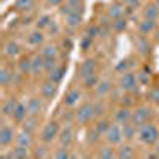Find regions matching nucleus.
Listing matches in <instances>:
<instances>
[{
	"mask_svg": "<svg viewBox=\"0 0 159 159\" xmlns=\"http://www.w3.org/2000/svg\"><path fill=\"white\" fill-rule=\"evenodd\" d=\"M51 18L49 16H42V18H38V21H37V29H46V27H49L51 25Z\"/></svg>",
	"mask_w": 159,
	"mask_h": 159,
	"instance_id": "obj_45",
	"label": "nucleus"
},
{
	"mask_svg": "<svg viewBox=\"0 0 159 159\" xmlns=\"http://www.w3.org/2000/svg\"><path fill=\"white\" fill-rule=\"evenodd\" d=\"M64 75H65V69L64 67H61V65H57V67L52 70L51 73H49V80H52L54 83H61L62 80H64Z\"/></svg>",
	"mask_w": 159,
	"mask_h": 159,
	"instance_id": "obj_33",
	"label": "nucleus"
},
{
	"mask_svg": "<svg viewBox=\"0 0 159 159\" xmlns=\"http://www.w3.org/2000/svg\"><path fill=\"white\" fill-rule=\"evenodd\" d=\"M111 89H113L111 81H108V80H102V81H99V84L96 86V97H99V99L107 97L111 92Z\"/></svg>",
	"mask_w": 159,
	"mask_h": 159,
	"instance_id": "obj_13",
	"label": "nucleus"
},
{
	"mask_svg": "<svg viewBox=\"0 0 159 159\" xmlns=\"http://www.w3.org/2000/svg\"><path fill=\"white\" fill-rule=\"evenodd\" d=\"M18 65H19V72L21 73H24V75L32 73V59L30 57H22Z\"/></svg>",
	"mask_w": 159,
	"mask_h": 159,
	"instance_id": "obj_34",
	"label": "nucleus"
},
{
	"mask_svg": "<svg viewBox=\"0 0 159 159\" xmlns=\"http://www.w3.org/2000/svg\"><path fill=\"white\" fill-rule=\"evenodd\" d=\"M97 72V62L94 59H86L81 67H80V75H81V78H86L89 75H94Z\"/></svg>",
	"mask_w": 159,
	"mask_h": 159,
	"instance_id": "obj_11",
	"label": "nucleus"
},
{
	"mask_svg": "<svg viewBox=\"0 0 159 159\" xmlns=\"http://www.w3.org/2000/svg\"><path fill=\"white\" fill-rule=\"evenodd\" d=\"M5 54L8 56V57H18L19 54H21V48H19V45L16 43V42H8L7 45H5Z\"/></svg>",
	"mask_w": 159,
	"mask_h": 159,
	"instance_id": "obj_25",
	"label": "nucleus"
},
{
	"mask_svg": "<svg viewBox=\"0 0 159 159\" xmlns=\"http://www.w3.org/2000/svg\"><path fill=\"white\" fill-rule=\"evenodd\" d=\"M27 105V110H29V115H34V116H38L40 113L43 111L45 105H43V97H30L29 102L25 103Z\"/></svg>",
	"mask_w": 159,
	"mask_h": 159,
	"instance_id": "obj_10",
	"label": "nucleus"
},
{
	"mask_svg": "<svg viewBox=\"0 0 159 159\" xmlns=\"http://www.w3.org/2000/svg\"><path fill=\"white\" fill-rule=\"evenodd\" d=\"M64 2V0H48V5H51V7H57V5H61Z\"/></svg>",
	"mask_w": 159,
	"mask_h": 159,
	"instance_id": "obj_52",
	"label": "nucleus"
},
{
	"mask_svg": "<svg viewBox=\"0 0 159 159\" xmlns=\"http://www.w3.org/2000/svg\"><path fill=\"white\" fill-rule=\"evenodd\" d=\"M126 5H127V10H135L140 5V0H126Z\"/></svg>",
	"mask_w": 159,
	"mask_h": 159,
	"instance_id": "obj_50",
	"label": "nucleus"
},
{
	"mask_svg": "<svg viewBox=\"0 0 159 159\" xmlns=\"http://www.w3.org/2000/svg\"><path fill=\"white\" fill-rule=\"evenodd\" d=\"M67 5L72 10H81L83 8V0H67Z\"/></svg>",
	"mask_w": 159,
	"mask_h": 159,
	"instance_id": "obj_47",
	"label": "nucleus"
},
{
	"mask_svg": "<svg viewBox=\"0 0 159 159\" xmlns=\"http://www.w3.org/2000/svg\"><path fill=\"white\" fill-rule=\"evenodd\" d=\"M137 49H139L140 54H143V56H148L151 52V43H150V40L145 37L143 34L140 37H137Z\"/></svg>",
	"mask_w": 159,
	"mask_h": 159,
	"instance_id": "obj_18",
	"label": "nucleus"
},
{
	"mask_svg": "<svg viewBox=\"0 0 159 159\" xmlns=\"http://www.w3.org/2000/svg\"><path fill=\"white\" fill-rule=\"evenodd\" d=\"M27 42H29V45H32V46H38V45H42V43L45 42V35L40 32V30H35V32H32V34L29 35Z\"/></svg>",
	"mask_w": 159,
	"mask_h": 159,
	"instance_id": "obj_29",
	"label": "nucleus"
},
{
	"mask_svg": "<svg viewBox=\"0 0 159 159\" xmlns=\"http://www.w3.org/2000/svg\"><path fill=\"white\" fill-rule=\"evenodd\" d=\"M32 5H34V0H16V3H15L16 10H19V11L30 10Z\"/></svg>",
	"mask_w": 159,
	"mask_h": 159,
	"instance_id": "obj_35",
	"label": "nucleus"
},
{
	"mask_svg": "<svg viewBox=\"0 0 159 159\" xmlns=\"http://www.w3.org/2000/svg\"><path fill=\"white\" fill-rule=\"evenodd\" d=\"M143 16L147 19H157L159 18V7L157 3H150L143 10Z\"/></svg>",
	"mask_w": 159,
	"mask_h": 159,
	"instance_id": "obj_28",
	"label": "nucleus"
},
{
	"mask_svg": "<svg viewBox=\"0 0 159 159\" xmlns=\"http://www.w3.org/2000/svg\"><path fill=\"white\" fill-rule=\"evenodd\" d=\"M88 35L91 37V38H94V37H97V35H100V30L96 27V25H91V27L88 29Z\"/></svg>",
	"mask_w": 159,
	"mask_h": 159,
	"instance_id": "obj_51",
	"label": "nucleus"
},
{
	"mask_svg": "<svg viewBox=\"0 0 159 159\" xmlns=\"http://www.w3.org/2000/svg\"><path fill=\"white\" fill-rule=\"evenodd\" d=\"M129 67H130V64L127 62V59H124V61H123L121 64H119L118 67H116V70H118V72H123V73H124V72H129V70H127Z\"/></svg>",
	"mask_w": 159,
	"mask_h": 159,
	"instance_id": "obj_49",
	"label": "nucleus"
},
{
	"mask_svg": "<svg viewBox=\"0 0 159 159\" xmlns=\"http://www.w3.org/2000/svg\"><path fill=\"white\" fill-rule=\"evenodd\" d=\"M123 16H124V8L119 5V3H113V5L108 8V18H110V19L116 21V19L123 18Z\"/></svg>",
	"mask_w": 159,
	"mask_h": 159,
	"instance_id": "obj_27",
	"label": "nucleus"
},
{
	"mask_svg": "<svg viewBox=\"0 0 159 159\" xmlns=\"http://www.w3.org/2000/svg\"><path fill=\"white\" fill-rule=\"evenodd\" d=\"M83 81H84V86H86V88H96V86L99 84V78H97V75L94 73V75H89V76L83 78Z\"/></svg>",
	"mask_w": 159,
	"mask_h": 159,
	"instance_id": "obj_39",
	"label": "nucleus"
},
{
	"mask_svg": "<svg viewBox=\"0 0 159 159\" xmlns=\"http://www.w3.org/2000/svg\"><path fill=\"white\" fill-rule=\"evenodd\" d=\"M37 127H38V116H34V115H29L27 118L22 121V129H25V130H29V132H34L37 130Z\"/></svg>",
	"mask_w": 159,
	"mask_h": 159,
	"instance_id": "obj_23",
	"label": "nucleus"
},
{
	"mask_svg": "<svg viewBox=\"0 0 159 159\" xmlns=\"http://www.w3.org/2000/svg\"><path fill=\"white\" fill-rule=\"evenodd\" d=\"M116 156L121 157V159H129V157H134V150H132L130 145H121L119 150L116 151Z\"/></svg>",
	"mask_w": 159,
	"mask_h": 159,
	"instance_id": "obj_31",
	"label": "nucleus"
},
{
	"mask_svg": "<svg viewBox=\"0 0 159 159\" xmlns=\"http://www.w3.org/2000/svg\"><path fill=\"white\" fill-rule=\"evenodd\" d=\"M137 83H139L137 76H135L134 73H132L130 70H129V72H124V73H123V76L119 78V88H121L123 91H126V92H132V91H135Z\"/></svg>",
	"mask_w": 159,
	"mask_h": 159,
	"instance_id": "obj_6",
	"label": "nucleus"
},
{
	"mask_svg": "<svg viewBox=\"0 0 159 159\" xmlns=\"http://www.w3.org/2000/svg\"><path fill=\"white\" fill-rule=\"evenodd\" d=\"M100 137H102V135L97 132V129H96V127H92V129H91V132L88 134V143H89V145H94V143H97V142H99V139H100Z\"/></svg>",
	"mask_w": 159,
	"mask_h": 159,
	"instance_id": "obj_42",
	"label": "nucleus"
},
{
	"mask_svg": "<svg viewBox=\"0 0 159 159\" xmlns=\"http://www.w3.org/2000/svg\"><path fill=\"white\" fill-rule=\"evenodd\" d=\"M148 97H150V100H151L153 103L159 105V88H157V86H156V88H153V89L150 91Z\"/></svg>",
	"mask_w": 159,
	"mask_h": 159,
	"instance_id": "obj_46",
	"label": "nucleus"
},
{
	"mask_svg": "<svg viewBox=\"0 0 159 159\" xmlns=\"http://www.w3.org/2000/svg\"><path fill=\"white\" fill-rule=\"evenodd\" d=\"M92 118H96L92 103H84L75 111V121L80 124H88Z\"/></svg>",
	"mask_w": 159,
	"mask_h": 159,
	"instance_id": "obj_3",
	"label": "nucleus"
},
{
	"mask_svg": "<svg viewBox=\"0 0 159 159\" xmlns=\"http://www.w3.org/2000/svg\"><path fill=\"white\" fill-rule=\"evenodd\" d=\"M139 139L143 145L153 147L156 145V142L159 140V129L153 124V123H147L139 127Z\"/></svg>",
	"mask_w": 159,
	"mask_h": 159,
	"instance_id": "obj_1",
	"label": "nucleus"
},
{
	"mask_svg": "<svg viewBox=\"0 0 159 159\" xmlns=\"http://www.w3.org/2000/svg\"><path fill=\"white\" fill-rule=\"evenodd\" d=\"M65 18H67V24L70 27H78V25L83 22V13H81V10H73L70 15L65 16Z\"/></svg>",
	"mask_w": 159,
	"mask_h": 159,
	"instance_id": "obj_21",
	"label": "nucleus"
},
{
	"mask_svg": "<svg viewBox=\"0 0 159 159\" xmlns=\"http://www.w3.org/2000/svg\"><path fill=\"white\" fill-rule=\"evenodd\" d=\"M156 3H157V7H159V0H157V2H156Z\"/></svg>",
	"mask_w": 159,
	"mask_h": 159,
	"instance_id": "obj_55",
	"label": "nucleus"
},
{
	"mask_svg": "<svg viewBox=\"0 0 159 159\" xmlns=\"http://www.w3.org/2000/svg\"><path fill=\"white\" fill-rule=\"evenodd\" d=\"M57 46L56 45H45L42 48V51H40V54H42L43 57H57Z\"/></svg>",
	"mask_w": 159,
	"mask_h": 159,
	"instance_id": "obj_32",
	"label": "nucleus"
},
{
	"mask_svg": "<svg viewBox=\"0 0 159 159\" xmlns=\"http://www.w3.org/2000/svg\"><path fill=\"white\" fill-rule=\"evenodd\" d=\"M92 107H94V115H96V118H97V116H102V115L105 113V110H107V107H105V103H103L102 100H97L96 103H92Z\"/></svg>",
	"mask_w": 159,
	"mask_h": 159,
	"instance_id": "obj_43",
	"label": "nucleus"
},
{
	"mask_svg": "<svg viewBox=\"0 0 159 159\" xmlns=\"http://www.w3.org/2000/svg\"><path fill=\"white\" fill-rule=\"evenodd\" d=\"M126 27H127V21H126V19L119 18V19L113 21V29H115V32H123Z\"/></svg>",
	"mask_w": 159,
	"mask_h": 159,
	"instance_id": "obj_44",
	"label": "nucleus"
},
{
	"mask_svg": "<svg viewBox=\"0 0 159 159\" xmlns=\"http://www.w3.org/2000/svg\"><path fill=\"white\" fill-rule=\"evenodd\" d=\"M91 45H92V38H91L89 35H86V37L83 38V42H81V49L86 51L88 48H91Z\"/></svg>",
	"mask_w": 159,
	"mask_h": 159,
	"instance_id": "obj_48",
	"label": "nucleus"
},
{
	"mask_svg": "<svg viewBox=\"0 0 159 159\" xmlns=\"http://www.w3.org/2000/svg\"><path fill=\"white\" fill-rule=\"evenodd\" d=\"M80 99H81V92H80L78 89H70V91H67V94H65V97H64V105L72 108L80 102Z\"/></svg>",
	"mask_w": 159,
	"mask_h": 159,
	"instance_id": "obj_14",
	"label": "nucleus"
},
{
	"mask_svg": "<svg viewBox=\"0 0 159 159\" xmlns=\"http://www.w3.org/2000/svg\"><path fill=\"white\" fill-rule=\"evenodd\" d=\"M156 40H157V42H159V29L156 30Z\"/></svg>",
	"mask_w": 159,
	"mask_h": 159,
	"instance_id": "obj_54",
	"label": "nucleus"
},
{
	"mask_svg": "<svg viewBox=\"0 0 159 159\" xmlns=\"http://www.w3.org/2000/svg\"><path fill=\"white\" fill-rule=\"evenodd\" d=\"M139 30H140V34H143V35H148V34L156 32V30H157L156 19H147V18H145V19L139 24Z\"/></svg>",
	"mask_w": 159,
	"mask_h": 159,
	"instance_id": "obj_17",
	"label": "nucleus"
},
{
	"mask_svg": "<svg viewBox=\"0 0 159 159\" xmlns=\"http://www.w3.org/2000/svg\"><path fill=\"white\" fill-rule=\"evenodd\" d=\"M151 115H153L151 113V108H148V107H139L135 111H132V123L140 127L143 124L150 123Z\"/></svg>",
	"mask_w": 159,
	"mask_h": 159,
	"instance_id": "obj_5",
	"label": "nucleus"
},
{
	"mask_svg": "<svg viewBox=\"0 0 159 159\" xmlns=\"http://www.w3.org/2000/svg\"><path fill=\"white\" fill-rule=\"evenodd\" d=\"M16 145H19V147H27V148H30V145L34 143V139H32V132H29V130H25V129H22L19 134L16 135Z\"/></svg>",
	"mask_w": 159,
	"mask_h": 159,
	"instance_id": "obj_15",
	"label": "nucleus"
},
{
	"mask_svg": "<svg viewBox=\"0 0 159 159\" xmlns=\"http://www.w3.org/2000/svg\"><path fill=\"white\" fill-rule=\"evenodd\" d=\"M13 140H16L15 129L8 124H3L0 127V145L2 147H8L10 143H13Z\"/></svg>",
	"mask_w": 159,
	"mask_h": 159,
	"instance_id": "obj_7",
	"label": "nucleus"
},
{
	"mask_svg": "<svg viewBox=\"0 0 159 159\" xmlns=\"http://www.w3.org/2000/svg\"><path fill=\"white\" fill-rule=\"evenodd\" d=\"M137 80H139V83H140L142 86H148V84L151 83V75L147 73V72H140V73L137 75Z\"/></svg>",
	"mask_w": 159,
	"mask_h": 159,
	"instance_id": "obj_41",
	"label": "nucleus"
},
{
	"mask_svg": "<svg viewBox=\"0 0 159 159\" xmlns=\"http://www.w3.org/2000/svg\"><path fill=\"white\" fill-rule=\"evenodd\" d=\"M56 67H57V61H56V57H45V72L51 73Z\"/></svg>",
	"mask_w": 159,
	"mask_h": 159,
	"instance_id": "obj_38",
	"label": "nucleus"
},
{
	"mask_svg": "<svg viewBox=\"0 0 159 159\" xmlns=\"http://www.w3.org/2000/svg\"><path fill=\"white\" fill-rule=\"evenodd\" d=\"M105 139H107V142L110 145H113V147H118V145H121L123 140H124V134H123V124L119 123H113L110 124L107 134H105Z\"/></svg>",
	"mask_w": 159,
	"mask_h": 159,
	"instance_id": "obj_2",
	"label": "nucleus"
},
{
	"mask_svg": "<svg viewBox=\"0 0 159 159\" xmlns=\"http://www.w3.org/2000/svg\"><path fill=\"white\" fill-rule=\"evenodd\" d=\"M45 72V57L42 54H37L32 57V73L42 75Z\"/></svg>",
	"mask_w": 159,
	"mask_h": 159,
	"instance_id": "obj_19",
	"label": "nucleus"
},
{
	"mask_svg": "<svg viewBox=\"0 0 159 159\" xmlns=\"http://www.w3.org/2000/svg\"><path fill=\"white\" fill-rule=\"evenodd\" d=\"M123 134L124 140H134L139 135V126H135L132 121H127L123 124Z\"/></svg>",
	"mask_w": 159,
	"mask_h": 159,
	"instance_id": "obj_16",
	"label": "nucleus"
},
{
	"mask_svg": "<svg viewBox=\"0 0 159 159\" xmlns=\"http://www.w3.org/2000/svg\"><path fill=\"white\" fill-rule=\"evenodd\" d=\"M46 145H48V143L42 145V147H38V148L35 150L34 156H35V157H48V156L51 154V151L48 150V147H46Z\"/></svg>",
	"mask_w": 159,
	"mask_h": 159,
	"instance_id": "obj_40",
	"label": "nucleus"
},
{
	"mask_svg": "<svg viewBox=\"0 0 159 159\" xmlns=\"http://www.w3.org/2000/svg\"><path fill=\"white\" fill-rule=\"evenodd\" d=\"M40 94H42V97L45 100H52L56 97V94H57V83H54L52 80L43 83L42 89H40Z\"/></svg>",
	"mask_w": 159,
	"mask_h": 159,
	"instance_id": "obj_8",
	"label": "nucleus"
},
{
	"mask_svg": "<svg viewBox=\"0 0 159 159\" xmlns=\"http://www.w3.org/2000/svg\"><path fill=\"white\" fill-rule=\"evenodd\" d=\"M115 121L119 123V124H124V123H127V121H132V111L129 110V107L119 108V110L115 113Z\"/></svg>",
	"mask_w": 159,
	"mask_h": 159,
	"instance_id": "obj_20",
	"label": "nucleus"
},
{
	"mask_svg": "<svg viewBox=\"0 0 159 159\" xmlns=\"http://www.w3.org/2000/svg\"><path fill=\"white\" fill-rule=\"evenodd\" d=\"M157 119H159V115H157Z\"/></svg>",
	"mask_w": 159,
	"mask_h": 159,
	"instance_id": "obj_56",
	"label": "nucleus"
},
{
	"mask_svg": "<svg viewBox=\"0 0 159 159\" xmlns=\"http://www.w3.org/2000/svg\"><path fill=\"white\" fill-rule=\"evenodd\" d=\"M59 132H61L59 124H57L56 121H49V123L43 127L42 134H40V139H42L43 143H51V142L56 140V137H59Z\"/></svg>",
	"mask_w": 159,
	"mask_h": 159,
	"instance_id": "obj_4",
	"label": "nucleus"
},
{
	"mask_svg": "<svg viewBox=\"0 0 159 159\" xmlns=\"http://www.w3.org/2000/svg\"><path fill=\"white\" fill-rule=\"evenodd\" d=\"M13 76H15V73L10 72L7 67H3L2 70H0V83H2V86H8L13 83Z\"/></svg>",
	"mask_w": 159,
	"mask_h": 159,
	"instance_id": "obj_30",
	"label": "nucleus"
},
{
	"mask_svg": "<svg viewBox=\"0 0 159 159\" xmlns=\"http://www.w3.org/2000/svg\"><path fill=\"white\" fill-rule=\"evenodd\" d=\"M27 116H29L27 105H25V103H18L16 108H15V111H13V115H11V119H13L15 123H22Z\"/></svg>",
	"mask_w": 159,
	"mask_h": 159,
	"instance_id": "obj_12",
	"label": "nucleus"
},
{
	"mask_svg": "<svg viewBox=\"0 0 159 159\" xmlns=\"http://www.w3.org/2000/svg\"><path fill=\"white\" fill-rule=\"evenodd\" d=\"M18 103H19V102H18L15 97H10V99H7V100L2 103V115H3V116H11Z\"/></svg>",
	"mask_w": 159,
	"mask_h": 159,
	"instance_id": "obj_22",
	"label": "nucleus"
},
{
	"mask_svg": "<svg viewBox=\"0 0 159 159\" xmlns=\"http://www.w3.org/2000/svg\"><path fill=\"white\" fill-rule=\"evenodd\" d=\"M10 157H13V159H25V157H30L29 148H27V147H19V145H16V148L11 150Z\"/></svg>",
	"mask_w": 159,
	"mask_h": 159,
	"instance_id": "obj_24",
	"label": "nucleus"
},
{
	"mask_svg": "<svg viewBox=\"0 0 159 159\" xmlns=\"http://www.w3.org/2000/svg\"><path fill=\"white\" fill-rule=\"evenodd\" d=\"M115 156H116L115 147L110 145V143L105 145V147H102V148H99V151H97V157H102V159H111Z\"/></svg>",
	"mask_w": 159,
	"mask_h": 159,
	"instance_id": "obj_26",
	"label": "nucleus"
},
{
	"mask_svg": "<svg viewBox=\"0 0 159 159\" xmlns=\"http://www.w3.org/2000/svg\"><path fill=\"white\" fill-rule=\"evenodd\" d=\"M154 151L157 153V156H159V140L156 142V145H154Z\"/></svg>",
	"mask_w": 159,
	"mask_h": 159,
	"instance_id": "obj_53",
	"label": "nucleus"
},
{
	"mask_svg": "<svg viewBox=\"0 0 159 159\" xmlns=\"http://www.w3.org/2000/svg\"><path fill=\"white\" fill-rule=\"evenodd\" d=\"M73 139H75V130L73 127L69 124V126H65L61 132H59V143H61V147H70V145L73 143Z\"/></svg>",
	"mask_w": 159,
	"mask_h": 159,
	"instance_id": "obj_9",
	"label": "nucleus"
},
{
	"mask_svg": "<svg viewBox=\"0 0 159 159\" xmlns=\"http://www.w3.org/2000/svg\"><path fill=\"white\" fill-rule=\"evenodd\" d=\"M52 157H56V159H69V157H72V154L69 153L67 147H61L59 150H56L54 153H52Z\"/></svg>",
	"mask_w": 159,
	"mask_h": 159,
	"instance_id": "obj_36",
	"label": "nucleus"
},
{
	"mask_svg": "<svg viewBox=\"0 0 159 159\" xmlns=\"http://www.w3.org/2000/svg\"><path fill=\"white\" fill-rule=\"evenodd\" d=\"M94 127L97 129V132H99L100 135H105V134H107V130H108V127H110V123L105 121V119H100V121L96 123Z\"/></svg>",
	"mask_w": 159,
	"mask_h": 159,
	"instance_id": "obj_37",
	"label": "nucleus"
}]
</instances>
